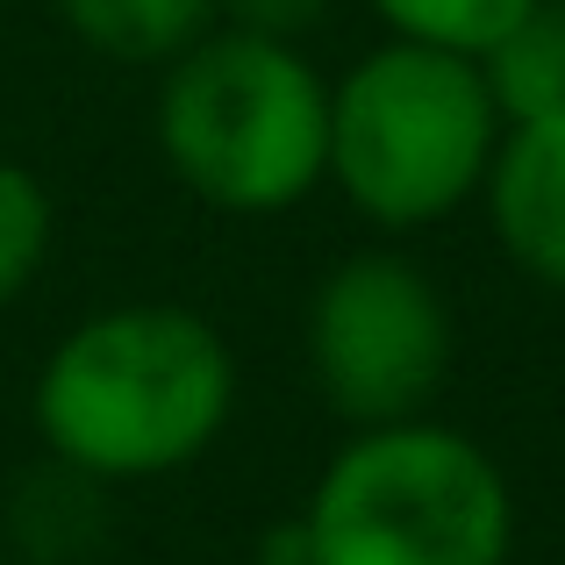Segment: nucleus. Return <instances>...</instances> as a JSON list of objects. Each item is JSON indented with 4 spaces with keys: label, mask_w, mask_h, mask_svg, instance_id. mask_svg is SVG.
Returning <instances> with one entry per match:
<instances>
[{
    "label": "nucleus",
    "mask_w": 565,
    "mask_h": 565,
    "mask_svg": "<svg viewBox=\"0 0 565 565\" xmlns=\"http://www.w3.org/2000/svg\"><path fill=\"white\" fill-rule=\"evenodd\" d=\"M29 415L51 458L108 487L201 466L236 415V351L186 301H115L51 344Z\"/></svg>",
    "instance_id": "1"
},
{
    "label": "nucleus",
    "mask_w": 565,
    "mask_h": 565,
    "mask_svg": "<svg viewBox=\"0 0 565 565\" xmlns=\"http://www.w3.org/2000/svg\"><path fill=\"white\" fill-rule=\"evenodd\" d=\"M158 158L215 215H294L330 186V79L308 43L207 29L158 72Z\"/></svg>",
    "instance_id": "2"
},
{
    "label": "nucleus",
    "mask_w": 565,
    "mask_h": 565,
    "mask_svg": "<svg viewBox=\"0 0 565 565\" xmlns=\"http://www.w3.org/2000/svg\"><path fill=\"white\" fill-rule=\"evenodd\" d=\"M480 57L373 43L330 79V186L380 236H415L480 201L501 151Z\"/></svg>",
    "instance_id": "3"
},
{
    "label": "nucleus",
    "mask_w": 565,
    "mask_h": 565,
    "mask_svg": "<svg viewBox=\"0 0 565 565\" xmlns=\"http://www.w3.org/2000/svg\"><path fill=\"white\" fill-rule=\"evenodd\" d=\"M301 530L316 565H509L515 487L480 437L415 415L337 444Z\"/></svg>",
    "instance_id": "4"
},
{
    "label": "nucleus",
    "mask_w": 565,
    "mask_h": 565,
    "mask_svg": "<svg viewBox=\"0 0 565 565\" xmlns=\"http://www.w3.org/2000/svg\"><path fill=\"white\" fill-rule=\"evenodd\" d=\"M301 359L322 408L351 429L415 423L437 408L458 359V322L437 273L408 250L373 244L316 279L301 316Z\"/></svg>",
    "instance_id": "5"
},
{
    "label": "nucleus",
    "mask_w": 565,
    "mask_h": 565,
    "mask_svg": "<svg viewBox=\"0 0 565 565\" xmlns=\"http://www.w3.org/2000/svg\"><path fill=\"white\" fill-rule=\"evenodd\" d=\"M501 258L544 294H565V115L501 129L494 172L480 186Z\"/></svg>",
    "instance_id": "6"
},
{
    "label": "nucleus",
    "mask_w": 565,
    "mask_h": 565,
    "mask_svg": "<svg viewBox=\"0 0 565 565\" xmlns=\"http://www.w3.org/2000/svg\"><path fill=\"white\" fill-rule=\"evenodd\" d=\"M115 530V487L43 451L8 494V537L29 565H86Z\"/></svg>",
    "instance_id": "7"
},
{
    "label": "nucleus",
    "mask_w": 565,
    "mask_h": 565,
    "mask_svg": "<svg viewBox=\"0 0 565 565\" xmlns=\"http://www.w3.org/2000/svg\"><path fill=\"white\" fill-rule=\"evenodd\" d=\"M57 14L79 36V51L137 72H166L222 22L215 0H57Z\"/></svg>",
    "instance_id": "8"
},
{
    "label": "nucleus",
    "mask_w": 565,
    "mask_h": 565,
    "mask_svg": "<svg viewBox=\"0 0 565 565\" xmlns=\"http://www.w3.org/2000/svg\"><path fill=\"white\" fill-rule=\"evenodd\" d=\"M501 122H558L565 115V0H537L494 51L480 57Z\"/></svg>",
    "instance_id": "9"
},
{
    "label": "nucleus",
    "mask_w": 565,
    "mask_h": 565,
    "mask_svg": "<svg viewBox=\"0 0 565 565\" xmlns=\"http://www.w3.org/2000/svg\"><path fill=\"white\" fill-rule=\"evenodd\" d=\"M373 22L394 43H429V51L487 57L537 0H365Z\"/></svg>",
    "instance_id": "10"
},
{
    "label": "nucleus",
    "mask_w": 565,
    "mask_h": 565,
    "mask_svg": "<svg viewBox=\"0 0 565 565\" xmlns=\"http://www.w3.org/2000/svg\"><path fill=\"white\" fill-rule=\"evenodd\" d=\"M51 244H57L51 186L22 158H0V316L36 287V273L51 265Z\"/></svg>",
    "instance_id": "11"
},
{
    "label": "nucleus",
    "mask_w": 565,
    "mask_h": 565,
    "mask_svg": "<svg viewBox=\"0 0 565 565\" xmlns=\"http://www.w3.org/2000/svg\"><path fill=\"white\" fill-rule=\"evenodd\" d=\"M337 0H215L222 29H250V36H279V43H308L330 22Z\"/></svg>",
    "instance_id": "12"
},
{
    "label": "nucleus",
    "mask_w": 565,
    "mask_h": 565,
    "mask_svg": "<svg viewBox=\"0 0 565 565\" xmlns=\"http://www.w3.org/2000/svg\"><path fill=\"white\" fill-rule=\"evenodd\" d=\"M250 565H316L308 558V530H301V515H287V523H273L258 537V558Z\"/></svg>",
    "instance_id": "13"
}]
</instances>
